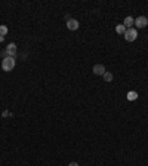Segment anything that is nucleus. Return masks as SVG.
<instances>
[{
    "mask_svg": "<svg viewBox=\"0 0 148 166\" xmlns=\"http://www.w3.org/2000/svg\"><path fill=\"white\" fill-rule=\"evenodd\" d=\"M15 58L12 57H5L3 58V61H2V68L3 71H12V70L15 68Z\"/></svg>",
    "mask_w": 148,
    "mask_h": 166,
    "instance_id": "f257e3e1",
    "label": "nucleus"
},
{
    "mask_svg": "<svg viewBox=\"0 0 148 166\" xmlns=\"http://www.w3.org/2000/svg\"><path fill=\"white\" fill-rule=\"evenodd\" d=\"M123 36H125V39L127 42L136 40V39H138V30L136 28H127V30H126V33Z\"/></svg>",
    "mask_w": 148,
    "mask_h": 166,
    "instance_id": "f03ea898",
    "label": "nucleus"
},
{
    "mask_svg": "<svg viewBox=\"0 0 148 166\" xmlns=\"http://www.w3.org/2000/svg\"><path fill=\"white\" fill-rule=\"evenodd\" d=\"M145 25H148V18L147 17H138L136 19H135V27L136 28H144Z\"/></svg>",
    "mask_w": 148,
    "mask_h": 166,
    "instance_id": "7ed1b4c3",
    "label": "nucleus"
},
{
    "mask_svg": "<svg viewBox=\"0 0 148 166\" xmlns=\"http://www.w3.org/2000/svg\"><path fill=\"white\" fill-rule=\"evenodd\" d=\"M5 52H6V57L15 58V57H17V45H15V43H9Z\"/></svg>",
    "mask_w": 148,
    "mask_h": 166,
    "instance_id": "20e7f679",
    "label": "nucleus"
},
{
    "mask_svg": "<svg viewBox=\"0 0 148 166\" xmlns=\"http://www.w3.org/2000/svg\"><path fill=\"white\" fill-rule=\"evenodd\" d=\"M92 71H93V74H96V76H104L107 70H105V65H102V64H95Z\"/></svg>",
    "mask_w": 148,
    "mask_h": 166,
    "instance_id": "39448f33",
    "label": "nucleus"
},
{
    "mask_svg": "<svg viewBox=\"0 0 148 166\" xmlns=\"http://www.w3.org/2000/svg\"><path fill=\"white\" fill-rule=\"evenodd\" d=\"M80 27V24L77 19H74V18H71V19H68L67 21V28L70 30V31H76V30Z\"/></svg>",
    "mask_w": 148,
    "mask_h": 166,
    "instance_id": "423d86ee",
    "label": "nucleus"
},
{
    "mask_svg": "<svg viewBox=\"0 0 148 166\" xmlns=\"http://www.w3.org/2000/svg\"><path fill=\"white\" fill-rule=\"evenodd\" d=\"M123 25L126 27V30L127 28H133V25H135V19L132 17H126L125 21H123Z\"/></svg>",
    "mask_w": 148,
    "mask_h": 166,
    "instance_id": "0eeeda50",
    "label": "nucleus"
},
{
    "mask_svg": "<svg viewBox=\"0 0 148 166\" xmlns=\"http://www.w3.org/2000/svg\"><path fill=\"white\" fill-rule=\"evenodd\" d=\"M102 79H104V82H107V83H111L113 79H114V76H113L111 71H105V74L102 76Z\"/></svg>",
    "mask_w": 148,
    "mask_h": 166,
    "instance_id": "6e6552de",
    "label": "nucleus"
},
{
    "mask_svg": "<svg viewBox=\"0 0 148 166\" xmlns=\"http://www.w3.org/2000/svg\"><path fill=\"white\" fill-rule=\"evenodd\" d=\"M116 33H117V34H125V33H126V27L123 25V24H119V25L116 27Z\"/></svg>",
    "mask_w": 148,
    "mask_h": 166,
    "instance_id": "1a4fd4ad",
    "label": "nucleus"
},
{
    "mask_svg": "<svg viewBox=\"0 0 148 166\" xmlns=\"http://www.w3.org/2000/svg\"><path fill=\"white\" fill-rule=\"evenodd\" d=\"M6 34H7V27L2 24L0 25V36H6Z\"/></svg>",
    "mask_w": 148,
    "mask_h": 166,
    "instance_id": "9d476101",
    "label": "nucleus"
},
{
    "mask_svg": "<svg viewBox=\"0 0 148 166\" xmlns=\"http://www.w3.org/2000/svg\"><path fill=\"white\" fill-rule=\"evenodd\" d=\"M136 98H138L136 92H129V93H127V99H131V101L132 99H136Z\"/></svg>",
    "mask_w": 148,
    "mask_h": 166,
    "instance_id": "9b49d317",
    "label": "nucleus"
},
{
    "mask_svg": "<svg viewBox=\"0 0 148 166\" xmlns=\"http://www.w3.org/2000/svg\"><path fill=\"white\" fill-rule=\"evenodd\" d=\"M68 166H79V163H76V162H71Z\"/></svg>",
    "mask_w": 148,
    "mask_h": 166,
    "instance_id": "f8f14e48",
    "label": "nucleus"
},
{
    "mask_svg": "<svg viewBox=\"0 0 148 166\" xmlns=\"http://www.w3.org/2000/svg\"><path fill=\"white\" fill-rule=\"evenodd\" d=\"M5 40V36H0V42H3Z\"/></svg>",
    "mask_w": 148,
    "mask_h": 166,
    "instance_id": "ddd939ff",
    "label": "nucleus"
}]
</instances>
